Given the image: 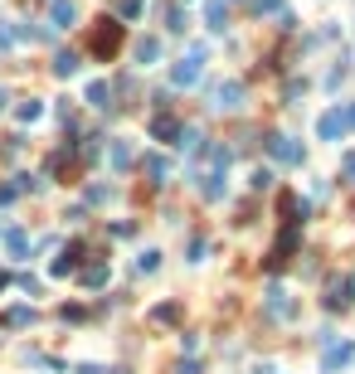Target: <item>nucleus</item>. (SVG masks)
I'll use <instances>...</instances> for the list:
<instances>
[{
    "instance_id": "obj_27",
    "label": "nucleus",
    "mask_w": 355,
    "mask_h": 374,
    "mask_svg": "<svg viewBox=\"0 0 355 374\" xmlns=\"http://www.w3.org/2000/svg\"><path fill=\"white\" fill-rule=\"evenodd\" d=\"M205 253H210V243H205V239H190V263H200Z\"/></svg>"
},
{
    "instance_id": "obj_17",
    "label": "nucleus",
    "mask_w": 355,
    "mask_h": 374,
    "mask_svg": "<svg viewBox=\"0 0 355 374\" xmlns=\"http://www.w3.org/2000/svg\"><path fill=\"white\" fill-rule=\"evenodd\" d=\"M132 160H137V151H132L127 141H112V170H127Z\"/></svg>"
},
{
    "instance_id": "obj_13",
    "label": "nucleus",
    "mask_w": 355,
    "mask_h": 374,
    "mask_svg": "<svg viewBox=\"0 0 355 374\" xmlns=\"http://www.w3.org/2000/svg\"><path fill=\"white\" fill-rule=\"evenodd\" d=\"M161 58V39L156 34H141L137 39V63H156Z\"/></svg>"
},
{
    "instance_id": "obj_23",
    "label": "nucleus",
    "mask_w": 355,
    "mask_h": 374,
    "mask_svg": "<svg viewBox=\"0 0 355 374\" xmlns=\"http://www.w3.org/2000/svg\"><path fill=\"white\" fill-rule=\"evenodd\" d=\"M83 199H88V204H108L112 189H108V185H93V189H83Z\"/></svg>"
},
{
    "instance_id": "obj_26",
    "label": "nucleus",
    "mask_w": 355,
    "mask_h": 374,
    "mask_svg": "<svg viewBox=\"0 0 355 374\" xmlns=\"http://www.w3.org/2000/svg\"><path fill=\"white\" fill-rule=\"evenodd\" d=\"M39 112H44L39 103H25V107H20V122H39Z\"/></svg>"
},
{
    "instance_id": "obj_1",
    "label": "nucleus",
    "mask_w": 355,
    "mask_h": 374,
    "mask_svg": "<svg viewBox=\"0 0 355 374\" xmlns=\"http://www.w3.org/2000/svg\"><path fill=\"white\" fill-rule=\"evenodd\" d=\"M200 78H205V44H190V53L180 63H170V83L175 88H195Z\"/></svg>"
},
{
    "instance_id": "obj_20",
    "label": "nucleus",
    "mask_w": 355,
    "mask_h": 374,
    "mask_svg": "<svg viewBox=\"0 0 355 374\" xmlns=\"http://www.w3.org/2000/svg\"><path fill=\"white\" fill-rule=\"evenodd\" d=\"M165 29H170V34H185V10H180V5L165 10Z\"/></svg>"
},
{
    "instance_id": "obj_29",
    "label": "nucleus",
    "mask_w": 355,
    "mask_h": 374,
    "mask_svg": "<svg viewBox=\"0 0 355 374\" xmlns=\"http://www.w3.org/2000/svg\"><path fill=\"white\" fill-rule=\"evenodd\" d=\"M341 175H346V185H355V156L341 160Z\"/></svg>"
},
{
    "instance_id": "obj_11",
    "label": "nucleus",
    "mask_w": 355,
    "mask_h": 374,
    "mask_svg": "<svg viewBox=\"0 0 355 374\" xmlns=\"http://www.w3.org/2000/svg\"><path fill=\"white\" fill-rule=\"evenodd\" d=\"M224 170H210V175H200V194H205V199H224Z\"/></svg>"
},
{
    "instance_id": "obj_4",
    "label": "nucleus",
    "mask_w": 355,
    "mask_h": 374,
    "mask_svg": "<svg viewBox=\"0 0 355 374\" xmlns=\"http://www.w3.org/2000/svg\"><path fill=\"white\" fill-rule=\"evenodd\" d=\"M355 306V272H346V277H336L326 292V311H351Z\"/></svg>"
},
{
    "instance_id": "obj_21",
    "label": "nucleus",
    "mask_w": 355,
    "mask_h": 374,
    "mask_svg": "<svg viewBox=\"0 0 355 374\" xmlns=\"http://www.w3.org/2000/svg\"><path fill=\"white\" fill-rule=\"evenodd\" d=\"M156 267H161V253H156V248H146V253L137 258V272H156Z\"/></svg>"
},
{
    "instance_id": "obj_16",
    "label": "nucleus",
    "mask_w": 355,
    "mask_h": 374,
    "mask_svg": "<svg viewBox=\"0 0 355 374\" xmlns=\"http://www.w3.org/2000/svg\"><path fill=\"white\" fill-rule=\"evenodd\" d=\"M54 73L58 78H73V73H78V53H68V49L54 53Z\"/></svg>"
},
{
    "instance_id": "obj_6",
    "label": "nucleus",
    "mask_w": 355,
    "mask_h": 374,
    "mask_svg": "<svg viewBox=\"0 0 355 374\" xmlns=\"http://www.w3.org/2000/svg\"><path fill=\"white\" fill-rule=\"evenodd\" d=\"M215 107H219V112H234V107H244V83H239V78L219 83V88H215Z\"/></svg>"
},
{
    "instance_id": "obj_2",
    "label": "nucleus",
    "mask_w": 355,
    "mask_h": 374,
    "mask_svg": "<svg viewBox=\"0 0 355 374\" xmlns=\"http://www.w3.org/2000/svg\"><path fill=\"white\" fill-rule=\"evenodd\" d=\"M268 156H273L277 165H302V160H307V146H302L297 136H273V141H268Z\"/></svg>"
},
{
    "instance_id": "obj_25",
    "label": "nucleus",
    "mask_w": 355,
    "mask_h": 374,
    "mask_svg": "<svg viewBox=\"0 0 355 374\" xmlns=\"http://www.w3.org/2000/svg\"><path fill=\"white\" fill-rule=\"evenodd\" d=\"M15 39H20V29L10 25V20H5V25H0V49H10V44H15Z\"/></svg>"
},
{
    "instance_id": "obj_22",
    "label": "nucleus",
    "mask_w": 355,
    "mask_h": 374,
    "mask_svg": "<svg viewBox=\"0 0 355 374\" xmlns=\"http://www.w3.org/2000/svg\"><path fill=\"white\" fill-rule=\"evenodd\" d=\"M151 321H156V326H170V321H180V306H156Z\"/></svg>"
},
{
    "instance_id": "obj_8",
    "label": "nucleus",
    "mask_w": 355,
    "mask_h": 374,
    "mask_svg": "<svg viewBox=\"0 0 355 374\" xmlns=\"http://www.w3.org/2000/svg\"><path fill=\"white\" fill-rule=\"evenodd\" d=\"M268 311H273V316H282V321H292V316H297V301L282 292V287H268Z\"/></svg>"
},
{
    "instance_id": "obj_3",
    "label": "nucleus",
    "mask_w": 355,
    "mask_h": 374,
    "mask_svg": "<svg viewBox=\"0 0 355 374\" xmlns=\"http://www.w3.org/2000/svg\"><path fill=\"white\" fill-rule=\"evenodd\" d=\"M346 127H351V112H346V107H331V112L317 117V136H321V141H341Z\"/></svg>"
},
{
    "instance_id": "obj_12",
    "label": "nucleus",
    "mask_w": 355,
    "mask_h": 374,
    "mask_svg": "<svg viewBox=\"0 0 355 374\" xmlns=\"http://www.w3.org/2000/svg\"><path fill=\"white\" fill-rule=\"evenodd\" d=\"M0 321H5V331H25V326H34V321H39V316H34L29 306H10V311H5V316H0Z\"/></svg>"
},
{
    "instance_id": "obj_9",
    "label": "nucleus",
    "mask_w": 355,
    "mask_h": 374,
    "mask_svg": "<svg viewBox=\"0 0 355 374\" xmlns=\"http://www.w3.org/2000/svg\"><path fill=\"white\" fill-rule=\"evenodd\" d=\"M73 20H78V5H73V0H54V5H49V25L54 29H68Z\"/></svg>"
},
{
    "instance_id": "obj_7",
    "label": "nucleus",
    "mask_w": 355,
    "mask_h": 374,
    "mask_svg": "<svg viewBox=\"0 0 355 374\" xmlns=\"http://www.w3.org/2000/svg\"><path fill=\"white\" fill-rule=\"evenodd\" d=\"M346 360H355V346H341V341H336V346H326V355H321V374H336Z\"/></svg>"
},
{
    "instance_id": "obj_19",
    "label": "nucleus",
    "mask_w": 355,
    "mask_h": 374,
    "mask_svg": "<svg viewBox=\"0 0 355 374\" xmlns=\"http://www.w3.org/2000/svg\"><path fill=\"white\" fill-rule=\"evenodd\" d=\"M151 136H156V141H170V136H180V127H175L170 117H156V122H151Z\"/></svg>"
},
{
    "instance_id": "obj_15",
    "label": "nucleus",
    "mask_w": 355,
    "mask_h": 374,
    "mask_svg": "<svg viewBox=\"0 0 355 374\" xmlns=\"http://www.w3.org/2000/svg\"><path fill=\"white\" fill-rule=\"evenodd\" d=\"M205 20H210V29H215V34H224V29H229V15H224V0H210V5H205Z\"/></svg>"
},
{
    "instance_id": "obj_10",
    "label": "nucleus",
    "mask_w": 355,
    "mask_h": 374,
    "mask_svg": "<svg viewBox=\"0 0 355 374\" xmlns=\"http://www.w3.org/2000/svg\"><path fill=\"white\" fill-rule=\"evenodd\" d=\"M5 253H10L15 263H25V258H29V239H25V229H10V234H5Z\"/></svg>"
},
{
    "instance_id": "obj_31",
    "label": "nucleus",
    "mask_w": 355,
    "mask_h": 374,
    "mask_svg": "<svg viewBox=\"0 0 355 374\" xmlns=\"http://www.w3.org/2000/svg\"><path fill=\"white\" fill-rule=\"evenodd\" d=\"M282 0H253V10H277Z\"/></svg>"
},
{
    "instance_id": "obj_28",
    "label": "nucleus",
    "mask_w": 355,
    "mask_h": 374,
    "mask_svg": "<svg viewBox=\"0 0 355 374\" xmlns=\"http://www.w3.org/2000/svg\"><path fill=\"white\" fill-rule=\"evenodd\" d=\"M141 15V0H122V20H137Z\"/></svg>"
},
{
    "instance_id": "obj_24",
    "label": "nucleus",
    "mask_w": 355,
    "mask_h": 374,
    "mask_svg": "<svg viewBox=\"0 0 355 374\" xmlns=\"http://www.w3.org/2000/svg\"><path fill=\"white\" fill-rule=\"evenodd\" d=\"M103 282H108V267H88L83 272V287H103Z\"/></svg>"
},
{
    "instance_id": "obj_14",
    "label": "nucleus",
    "mask_w": 355,
    "mask_h": 374,
    "mask_svg": "<svg viewBox=\"0 0 355 374\" xmlns=\"http://www.w3.org/2000/svg\"><path fill=\"white\" fill-rule=\"evenodd\" d=\"M88 107H98V112H108L112 107V88L108 83H88Z\"/></svg>"
},
{
    "instance_id": "obj_30",
    "label": "nucleus",
    "mask_w": 355,
    "mask_h": 374,
    "mask_svg": "<svg viewBox=\"0 0 355 374\" xmlns=\"http://www.w3.org/2000/svg\"><path fill=\"white\" fill-rule=\"evenodd\" d=\"M175 374H200V360H190V355H185V360L175 365Z\"/></svg>"
},
{
    "instance_id": "obj_18",
    "label": "nucleus",
    "mask_w": 355,
    "mask_h": 374,
    "mask_svg": "<svg viewBox=\"0 0 355 374\" xmlns=\"http://www.w3.org/2000/svg\"><path fill=\"white\" fill-rule=\"evenodd\" d=\"M141 170H146V175H151V180L161 185V175L170 170V160H165V156H146V160H141Z\"/></svg>"
},
{
    "instance_id": "obj_5",
    "label": "nucleus",
    "mask_w": 355,
    "mask_h": 374,
    "mask_svg": "<svg viewBox=\"0 0 355 374\" xmlns=\"http://www.w3.org/2000/svg\"><path fill=\"white\" fill-rule=\"evenodd\" d=\"M117 39H122L117 20H98V29H93V53H98V58H112V53H117Z\"/></svg>"
},
{
    "instance_id": "obj_33",
    "label": "nucleus",
    "mask_w": 355,
    "mask_h": 374,
    "mask_svg": "<svg viewBox=\"0 0 355 374\" xmlns=\"http://www.w3.org/2000/svg\"><path fill=\"white\" fill-rule=\"evenodd\" d=\"M346 112H351V127H355V107H346Z\"/></svg>"
},
{
    "instance_id": "obj_32",
    "label": "nucleus",
    "mask_w": 355,
    "mask_h": 374,
    "mask_svg": "<svg viewBox=\"0 0 355 374\" xmlns=\"http://www.w3.org/2000/svg\"><path fill=\"white\" fill-rule=\"evenodd\" d=\"M5 103H10V93H5V88H0V112H5Z\"/></svg>"
}]
</instances>
